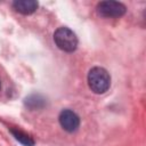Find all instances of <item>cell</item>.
<instances>
[{
	"instance_id": "6da1fadb",
	"label": "cell",
	"mask_w": 146,
	"mask_h": 146,
	"mask_svg": "<svg viewBox=\"0 0 146 146\" xmlns=\"http://www.w3.org/2000/svg\"><path fill=\"white\" fill-rule=\"evenodd\" d=\"M88 86L95 94H104L108 90L111 86V75L110 73L100 66L92 67L88 73Z\"/></svg>"
},
{
	"instance_id": "7a4b0ae2",
	"label": "cell",
	"mask_w": 146,
	"mask_h": 146,
	"mask_svg": "<svg viewBox=\"0 0 146 146\" xmlns=\"http://www.w3.org/2000/svg\"><path fill=\"white\" fill-rule=\"evenodd\" d=\"M54 41L56 46L66 52H72L78 47V38L75 33L66 26L58 27L54 33Z\"/></svg>"
},
{
	"instance_id": "3957f363",
	"label": "cell",
	"mask_w": 146,
	"mask_h": 146,
	"mask_svg": "<svg viewBox=\"0 0 146 146\" xmlns=\"http://www.w3.org/2000/svg\"><path fill=\"white\" fill-rule=\"evenodd\" d=\"M97 13L106 18L121 17L125 14V6L117 1H102L97 5Z\"/></svg>"
},
{
	"instance_id": "277c9868",
	"label": "cell",
	"mask_w": 146,
	"mask_h": 146,
	"mask_svg": "<svg viewBox=\"0 0 146 146\" xmlns=\"http://www.w3.org/2000/svg\"><path fill=\"white\" fill-rule=\"evenodd\" d=\"M58 120H59V124L62 125V128L66 130L67 132L75 131L80 125V117L78 116L75 112L71 110H63L59 113Z\"/></svg>"
},
{
	"instance_id": "5b68a950",
	"label": "cell",
	"mask_w": 146,
	"mask_h": 146,
	"mask_svg": "<svg viewBox=\"0 0 146 146\" xmlns=\"http://www.w3.org/2000/svg\"><path fill=\"white\" fill-rule=\"evenodd\" d=\"M13 7L16 11L23 15H31L38 8V2L33 0H17L13 2Z\"/></svg>"
},
{
	"instance_id": "8992f818",
	"label": "cell",
	"mask_w": 146,
	"mask_h": 146,
	"mask_svg": "<svg viewBox=\"0 0 146 146\" xmlns=\"http://www.w3.org/2000/svg\"><path fill=\"white\" fill-rule=\"evenodd\" d=\"M25 106L31 111L41 110L46 106V98L40 94H33L25 98Z\"/></svg>"
},
{
	"instance_id": "52a82bcc",
	"label": "cell",
	"mask_w": 146,
	"mask_h": 146,
	"mask_svg": "<svg viewBox=\"0 0 146 146\" xmlns=\"http://www.w3.org/2000/svg\"><path fill=\"white\" fill-rule=\"evenodd\" d=\"M10 132L13 133L15 139L17 141H19L22 145H24V146H34L33 138L30 135H27L26 132H24L19 129H10Z\"/></svg>"
},
{
	"instance_id": "ba28073f",
	"label": "cell",
	"mask_w": 146,
	"mask_h": 146,
	"mask_svg": "<svg viewBox=\"0 0 146 146\" xmlns=\"http://www.w3.org/2000/svg\"><path fill=\"white\" fill-rule=\"evenodd\" d=\"M0 88H1V81H0Z\"/></svg>"
}]
</instances>
